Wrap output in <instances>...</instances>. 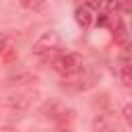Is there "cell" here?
<instances>
[{"instance_id":"obj_1","label":"cell","mask_w":132,"mask_h":132,"mask_svg":"<svg viewBox=\"0 0 132 132\" xmlns=\"http://www.w3.org/2000/svg\"><path fill=\"white\" fill-rule=\"evenodd\" d=\"M41 116L47 118V120H52V122H58V124H70L74 120V109L68 107L60 99H50V101L43 103Z\"/></svg>"},{"instance_id":"obj_2","label":"cell","mask_w":132,"mask_h":132,"mask_svg":"<svg viewBox=\"0 0 132 132\" xmlns=\"http://www.w3.org/2000/svg\"><path fill=\"white\" fill-rule=\"evenodd\" d=\"M82 66H85L82 56H80V54H76V52L60 54V56L52 62V68H54L60 76H72V74H76Z\"/></svg>"},{"instance_id":"obj_3","label":"cell","mask_w":132,"mask_h":132,"mask_svg":"<svg viewBox=\"0 0 132 132\" xmlns=\"http://www.w3.org/2000/svg\"><path fill=\"white\" fill-rule=\"evenodd\" d=\"M64 78H68V82H66V80L62 82L64 89H68V91H85V89H89V87H93V85L97 82L99 74H97L93 68H85V66H82L76 74L64 76Z\"/></svg>"},{"instance_id":"obj_4","label":"cell","mask_w":132,"mask_h":132,"mask_svg":"<svg viewBox=\"0 0 132 132\" xmlns=\"http://www.w3.org/2000/svg\"><path fill=\"white\" fill-rule=\"evenodd\" d=\"M35 99H39V91H35V89L16 91L4 99V107H8L10 111H25L35 103Z\"/></svg>"},{"instance_id":"obj_5","label":"cell","mask_w":132,"mask_h":132,"mask_svg":"<svg viewBox=\"0 0 132 132\" xmlns=\"http://www.w3.org/2000/svg\"><path fill=\"white\" fill-rule=\"evenodd\" d=\"M60 43H62V39H60V35H58L56 31H45V33H41V35L37 37V41L33 43V54H35V56H47V54H52L54 50H58Z\"/></svg>"},{"instance_id":"obj_6","label":"cell","mask_w":132,"mask_h":132,"mask_svg":"<svg viewBox=\"0 0 132 132\" xmlns=\"http://www.w3.org/2000/svg\"><path fill=\"white\" fill-rule=\"evenodd\" d=\"M116 74L122 80L124 87H132V66H130V54L128 47H124V52L120 54L118 62H116Z\"/></svg>"},{"instance_id":"obj_7","label":"cell","mask_w":132,"mask_h":132,"mask_svg":"<svg viewBox=\"0 0 132 132\" xmlns=\"http://www.w3.org/2000/svg\"><path fill=\"white\" fill-rule=\"evenodd\" d=\"M93 130L95 132H116L118 130V116L111 111H99L93 118Z\"/></svg>"},{"instance_id":"obj_8","label":"cell","mask_w":132,"mask_h":132,"mask_svg":"<svg viewBox=\"0 0 132 132\" xmlns=\"http://www.w3.org/2000/svg\"><path fill=\"white\" fill-rule=\"evenodd\" d=\"M74 21H76V25L78 27H82V29H89L91 25H93V10L89 8V6H78L76 10H74Z\"/></svg>"},{"instance_id":"obj_9","label":"cell","mask_w":132,"mask_h":132,"mask_svg":"<svg viewBox=\"0 0 132 132\" xmlns=\"http://www.w3.org/2000/svg\"><path fill=\"white\" fill-rule=\"evenodd\" d=\"M113 39H116V43H120V45H128V33H126V23H124V19L122 16H116V25H113Z\"/></svg>"},{"instance_id":"obj_10","label":"cell","mask_w":132,"mask_h":132,"mask_svg":"<svg viewBox=\"0 0 132 132\" xmlns=\"http://www.w3.org/2000/svg\"><path fill=\"white\" fill-rule=\"evenodd\" d=\"M122 4H124V0H99V8H101L103 14L120 12L122 10Z\"/></svg>"},{"instance_id":"obj_11","label":"cell","mask_w":132,"mask_h":132,"mask_svg":"<svg viewBox=\"0 0 132 132\" xmlns=\"http://www.w3.org/2000/svg\"><path fill=\"white\" fill-rule=\"evenodd\" d=\"M21 6L31 10V12H45L47 2L45 0H21Z\"/></svg>"},{"instance_id":"obj_12","label":"cell","mask_w":132,"mask_h":132,"mask_svg":"<svg viewBox=\"0 0 132 132\" xmlns=\"http://www.w3.org/2000/svg\"><path fill=\"white\" fill-rule=\"evenodd\" d=\"M35 76L33 74H14V76H8L6 78V85H21V82H33Z\"/></svg>"},{"instance_id":"obj_13","label":"cell","mask_w":132,"mask_h":132,"mask_svg":"<svg viewBox=\"0 0 132 132\" xmlns=\"http://www.w3.org/2000/svg\"><path fill=\"white\" fill-rule=\"evenodd\" d=\"M130 113H132V105L126 103V105H124V120H126V124H132V116H130Z\"/></svg>"},{"instance_id":"obj_14","label":"cell","mask_w":132,"mask_h":132,"mask_svg":"<svg viewBox=\"0 0 132 132\" xmlns=\"http://www.w3.org/2000/svg\"><path fill=\"white\" fill-rule=\"evenodd\" d=\"M6 43H8V37H6V33H0V54L6 50Z\"/></svg>"},{"instance_id":"obj_15","label":"cell","mask_w":132,"mask_h":132,"mask_svg":"<svg viewBox=\"0 0 132 132\" xmlns=\"http://www.w3.org/2000/svg\"><path fill=\"white\" fill-rule=\"evenodd\" d=\"M85 6H89V8H99V0H87Z\"/></svg>"},{"instance_id":"obj_16","label":"cell","mask_w":132,"mask_h":132,"mask_svg":"<svg viewBox=\"0 0 132 132\" xmlns=\"http://www.w3.org/2000/svg\"><path fill=\"white\" fill-rule=\"evenodd\" d=\"M0 132H19L14 126H0Z\"/></svg>"},{"instance_id":"obj_17","label":"cell","mask_w":132,"mask_h":132,"mask_svg":"<svg viewBox=\"0 0 132 132\" xmlns=\"http://www.w3.org/2000/svg\"><path fill=\"white\" fill-rule=\"evenodd\" d=\"M58 132H70V128H62V130H58Z\"/></svg>"}]
</instances>
